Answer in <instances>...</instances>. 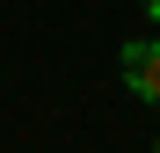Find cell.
Instances as JSON below:
<instances>
[{
  "mask_svg": "<svg viewBox=\"0 0 160 153\" xmlns=\"http://www.w3.org/2000/svg\"><path fill=\"white\" fill-rule=\"evenodd\" d=\"M117 66H124V88L146 102V110H160V37H131L117 51Z\"/></svg>",
  "mask_w": 160,
  "mask_h": 153,
  "instance_id": "1",
  "label": "cell"
},
{
  "mask_svg": "<svg viewBox=\"0 0 160 153\" xmlns=\"http://www.w3.org/2000/svg\"><path fill=\"white\" fill-rule=\"evenodd\" d=\"M138 8H146V22H153V29H160V0H138Z\"/></svg>",
  "mask_w": 160,
  "mask_h": 153,
  "instance_id": "2",
  "label": "cell"
},
{
  "mask_svg": "<svg viewBox=\"0 0 160 153\" xmlns=\"http://www.w3.org/2000/svg\"><path fill=\"white\" fill-rule=\"evenodd\" d=\"M153 153H160V139H153Z\"/></svg>",
  "mask_w": 160,
  "mask_h": 153,
  "instance_id": "3",
  "label": "cell"
}]
</instances>
